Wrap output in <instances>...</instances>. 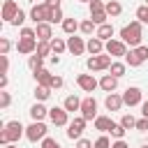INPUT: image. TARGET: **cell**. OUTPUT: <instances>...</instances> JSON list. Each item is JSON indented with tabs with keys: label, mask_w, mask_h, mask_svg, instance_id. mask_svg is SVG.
I'll return each mask as SVG.
<instances>
[{
	"label": "cell",
	"mask_w": 148,
	"mask_h": 148,
	"mask_svg": "<svg viewBox=\"0 0 148 148\" xmlns=\"http://www.w3.org/2000/svg\"><path fill=\"white\" fill-rule=\"evenodd\" d=\"M67 51H69L72 56H81V53L86 51V42H83V37L69 35V37H67Z\"/></svg>",
	"instance_id": "obj_14"
},
{
	"label": "cell",
	"mask_w": 148,
	"mask_h": 148,
	"mask_svg": "<svg viewBox=\"0 0 148 148\" xmlns=\"http://www.w3.org/2000/svg\"><path fill=\"white\" fill-rule=\"evenodd\" d=\"M111 148H130V143H127L125 139H116V141L111 143Z\"/></svg>",
	"instance_id": "obj_48"
},
{
	"label": "cell",
	"mask_w": 148,
	"mask_h": 148,
	"mask_svg": "<svg viewBox=\"0 0 148 148\" xmlns=\"http://www.w3.org/2000/svg\"><path fill=\"white\" fill-rule=\"evenodd\" d=\"M134 130H139V132H148V118H146V116H143V118H139Z\"/></svg>",
	"instance_id": "obj_45"
},
{
	"label": "cell",
	"mask_w": 148,
	"mask_h": 148,
	"mask_svg": "<svg viewBox=\"0 0 148 148\" xmlns=\"http://www.w3.org/2000/svg\"><path fill=\"white\" fill-rule=\"evenodd\" d=\"M49 97H51V88L37 83V86H35V99H37V102H46Z\"/></svg>",
	"instance_id": "obj_28"
},
{
	"label": "cell",
	"mask_w": 148,
	"mask_h": 148,
	"mask_svg": "<svg viewBox=\"0 0 148 148\" xmlns=\"http://www.w3.org/2000/svg\"><path fill=\"white\" fill-rule=\"evenodd\" d=\"M2 58V74H7V69H9V58L7 56H0Z\"/></svg>",
	"instance_id": "obj_50"
},
{
	"label": "cell",
	"mask_w": 148,
	"mask_h": 148,
	"mask_svg": "<svg viewBox=\"0 0 148 148\" xmlns=\"http://www.w3.org/2000/svg\"><path fill=\"white\" fill-rule=\"evenodd\" d=\"M49 120L56 127H65V125H69V111L65 106H53V109H49Z\"/></svg>",
	"instance_id": "obj_6"
},
{
	"label": "cell",
	"mask_w": 148,
	"mask_h": 148,
	"mask_svg": "<svg viewBox=\"0 0 148 148\" xmlns=\"http://www.w3.org/2000/svg\"><path fill=\"white\" fill-rule=\"evenodd\" d=\"M32 76H35V81H37L39 86H49V88H51V79H53V74H51L46 67L35 69V72H32ZM51 90H53V88H51Z\"/></svg>",
	"instance_id": "obj_20"
},
{
	"label": "cell",
	"mask_w": 148,
	"mask_h": 148,
	"mask_svg": "<svg viewBox=\"0 0 148 148\" xmlns=\"http://www.w3.org/2000/svg\"><path fill=\"white\" fill-rule=\"evenodd\" d=\"M23 23H25V12H23V9H18V14H16L14 18H12V25H16V28H21Z\"/></svg>",
	"instance_id": "obj_41"
},
{
	"label": "cell",
	"mask_w": 148,
	"mask_h": 148,
	"mask_svg": "<svg viewBox=\"0 0 148 148\" xmlns=\"http://www.w3.org/2000/svg\"><path fill=\"white\" fill-rule=\"evenodd\" d=\"M28 113H30V118H32V120H44V118L49 116V109H46L42 102H37V104H32V106H30V111H28Z\"/></svg>",
	"instance_id": "obj_21"
},
{
	"label": "cell",
	"mask_w": 148,
	"mask_h": 148,
	"mask_svg": "<svg viewBox=\"0 0 148 148\" xmlns=\"http://www.w3.org/2000/svg\"><path fill=\"white\" fill-rule=\"evenodd\" d=\"M120 125H123L125 130H134V127H136V118H134L132 113H123V118H120Z\"/></svg>",
	"instance_id": "obj_34"
},
{
	"label": "cell",
	"mask_w": 148,
	"mask_h": 148,
	"mask_svg": "<svg viewBox=\"0 0 148 148\" xmlns=\"http://www.w3.org/2000/svg\"><path fill=\"white\" fill-rule=\"evenodd\" d=\"M62 106H65L69 113H74V111H81V99H79L76 95H67V97H65V102H62Z\"/></svg>",
	"instance_id": "obj_24"
},
{
	"label": "cell",
	"mask_w": 148,
	"mask_h": 148,
	"mask_svg": "<svg viewBox=\"0 0 148 148\" xmlns=\"http://www.w3.org/2000/svg\"><path fill=\"white\" fill-rule=\"evenodd\" d=\"M18 39H37V30L35 28H21L18 30Z\"/></svg>",
	"instance_id": "obj_36"
},
{
	"label": "cell",
	"mask_w": 148,
	"mask_h": 148,
	"mask_svg": "<svg viewBox=\"0 0 148 148\" xmlns=\"http://www.w3.org/2000/svg\"><path fill=\"white\" fill-rule=\"evenodd\" d=\"M111 143H113V141H111L106 134H102V136L95 139V148H111Z\"/></svg>",
	"instance_id": "obj_39"
},
{
	"label": "cell",
	"mask_w": 148,
	"mask_h": 148,
	"mask_svg": "<svg viewBox=\"0 0 148 148\" xmlns=\"http://www.w3.org/2000/svg\"><path fill=\"white\" fill-rule=\"evenodd\" d=\"M76 83H79V88H81L83 92H92L95 88H99V81H97L92 74H79V76H76Z\"/></svg>",
	"instance_id": "obj_12"
},
{
	"label": "cell",
	"mask_w": 148,
	"mask_h": 148,
	"mask_svg": "<svg viewBox=\"0 0 148 148\" xmlns=\"http://www.w3.org/2000/svg\"><path fill=\"white\" fill-rule=\"evenodd\" d=\"M83 35H88V37H92L95 32H97V23L92 21V18H86V21H81V28H79Z\"/></svg>",
	"instance_id": "obj_27"
},
{
	"label": "cell",
	"mask_w": 148,
	"mask_h": 148,
	"mask_svg": "<svg viewBox=\"0 0 148 148\" xmlns=\"http://www.w3.org/2000/svg\"><path fill=\"white\" fill-rule=\"evenodd\" d=\"M146 60H148V46H143V44L130 49L127 56H125V62H127L130 67H139V65H143Z\"/></svg>",
	"instance_id": "obj_4"
},
{
	"label": "cell",
	"mask_w": 148,
	"mask_h": 148,
	"mask_svg": "<svg viewBox=\"0 0 148 148\" xmlns=\"http://www.w3.org/2000/svg\"><path fill=\"white\" fill-rule=\"evenodd\" d=\"M146 5H148V0H146Z\"/></svg>",
	"instance_id": "obj_57"
},
{
	"label": "cell",
	"mask_w": 148,
	"mask_h": 148,
	"mask_svg": "<svg viewBox=\"0 0 148 148\" xmlns=\"http://www.w3.org/2000/svg\"><path fill=\"white\" fill-rule=\"evenodd\" d=\"M81 2H92V0H81Z\"/></svg>",
	"instance_id": "obj_56"
},
{
	"label": "cell",
	"mask_w": 148,
	"mask_h": 148,
	"mask_svg": "<svg viewBox=\"0 0 148 148\" xmlns=\"http://www.w3.org/2000/svg\"><path fill=\"white\" fill-rule=\"evenodd\" d=\"M104 5H106V2H102V0H92V2H88L90 14H92V12H104Z\"/></svg>",
	"instance_id": "obj_43"
},
{
	"label": "cell",
	"mask_w": 148,
	"mask_h": 148,
	"mask_svg": "<svg viewBox=\"0 0 148 148\" xmlns=\"http://www.w3.org/2000/svg\"><path fill=\"white\" fill-rule=\"evenodd\" d=\"M21 136H25V127L21 125V120H9L5 125V130H0V146L16 143Z\"/></svg>",
	"instance_id": "obj_2"
},
{
	"label": "cell",
	"mask_w": 148,
	"mask_h": 148,
	"mask_svg": "<svg viewBox=\"0 0 148 148\" xmlns=\"http://www.w3.org/2000/svg\"><path fill=\"white\" fill-rule=\"evenodd\" d=\"M86 118L83 116H74L72 120H69V125H67V136L69 139H81V134H83V130H86Z\"/></svg>",
	"instance_id": "obj_9"
},
{
	"label": "cell",
	"mask_w": 148,
	"mask_h": 148,
	"mask_svg": "<svg viewBox=\"0 0 148 148\" xmlns=\"http://www.w3.org/2000/svg\"><path fill=\"white\" fill-rule=\"evenodd\" d=\"M125 69H127V62H111V67H109V74H113V76H125Z\"/></svg>",
	"instance_id": "obj_29"
},
{
	"label": "cell",
	"mask_w": 148,
	"mask_h": 148,
	"mask_svg": "<svg viewBox=\"0 0 148 148\" xmlns=\"http://www.w3.org/2000/svg\"><path fill=\"white\" fill-rule=\"evenodd\" d=\"M53 23L49 21H42V23H35V30H37V39L39 42H51L53 39Z\"/></svg>",
	"instance_id": "obj_13"
},
{
	"label": "cell",
	"mask_w": 148,
	"mask_h": 148,
	"mask_svg": "<svg viewBox=\"0 0 148 148\" xmlns=\"http://www.w3.org/2000/svg\"><path fill=\"white\" fill-rule=\"evenodd\" d=\"M104 106H106L109 111H120V109L125 106L123 95H118V92H106V97H104Z\"/></svg>",
	"instance_id": "obj_15"
},
{
	"label": "cell",
	"mask_w": 148,
	"mask_h": 148,
	"mask_svg": "<svg viewBox=\"0 0 148 148\" xmlns=\"http://www.w3.org/2000/svg\"><path fill=\"white\" fill-rule=\"evenodd\" d=\"M28 67L35 72V69H42L44 67V58L42 56H37V53H32V56H28Z\"/></svg>",
	"instance_id": "obj_32"
},
{
	"label": "cell",
	"mask_w": 148,
	"mask_h": 148,
	"mask_svg": "<svg viewBox=\"0 0 148 148\" xmlns=\"http://www.w3.org/2000/svg\"><path fill=\"white\" fill-rule=\"evenodd\" d=\"M25 139L32 141V143L46 139V125H44V120H32V123L25 127Z\"/></svg>",
	"instance_id": "obj_5"
},
{
	"label": "cell",
	"mask_w": 148,
	"mask_h": 148,
	"mask_svg": "<svg viewBox=\"0 0 148 148\" xmlns=\"http://www.w3.org/2000/svg\"><path fill=\"white\" fill-rule=\"evenodd\" d=\"M60 25H62V30H65V35H76V30L81 28V23H79L76 18H65V21H62Z\"/></svg>",
	"instance_id": "obj_25"
},
{
	"label": "cell",
	"mask_w": 148,
	"mask_h": 148,
	"mask_svg": "<svg viewBox=\"0 0 148 148\" xmlns=\"http://www.w3.org/2000/svg\"><path fill=\"white\" fill-rule=\"evenodd\" d=\"M2 148H18L16 143H7V146H2Z\"/></svg>",
	"instance_id": "obj_54"
},
{
	"label": "cell",
	"mask_w": 148,
	"mask_h": 148,
	"mask_svg": "<svg viewBox=\"0 0 148 148\" xmlns=\"http://www.w3.org/2000/svg\"><path fill=\"white\" fill-rule=\"evenodd\" d=\"M113 56H109L106 51L104 53H99V56H90L88 60H86V67H88V72H102V69H109L111 67V60Z\"/></svg>",
	"instance_id": "obj_3"
},
{
	"label": "cell",
	"mask_w": 148,
	"mask_h": 148,
	"mask_svg": "<svg viewBox=\"0 0 148 148\" xmlns=\"http://www.w3.org/2000/svg\"><path fill=\"white\" fill-rule=\"evenodd\" d=\"M9 104H12V95L7 90H0V109H9Z\"/></svg>",
	"instance_id": "obj_40"
},
{
	"label": "cell",
	"mask_w": 148,
	"mask_h": 148,
	"mask_svg": "<svg viewBox=\"0 0 148 148\" xmlns=\"http://www.w3.org/2000/svg\"><path fill=\"white\" fill-rule=\"evenodd\" d=\"M99 39H104V42H109V39H113V25L111 23H102V25H97V32H95Z\"/></svg>",
	"instance_id": "obj_23"
},
{
	"label": "cell",
	"mask_w": 148,
	"mask_h": 148,
	"mask_svg": "<svg viewBox=\"0 0 148 148\" xmlns=\"http://www.w3.org/2000/svg\"><path fill=\"white\" fill-rule=\"evenodd\" d=\"M120 39H123L130 49L139 46L141 39H143V23H141L139 18H134V21H130L127 25H123V30H120Z\"/></svg>",
	"instance_id": "obj_1"
},
{
	"label": "cell",
	"mask_w": 148,
	"mask_h": 148,
	"mask_svg": "<svg viewBox=\"0 0 148 148\" xmlns=\"http://www.w3.org/2000/svg\"><path fill=\"white\" fill-rule=\"evenodd\" d=\"M42 148H60V143H58L56 139L46 136V139H42Z\"/></svg>",
	"instance_id": "obj_44"
},
{
	"label": "cell",
	"mask_w": 148,
	"mask_h": 148,
	"mask_svg": "<svg viewBox=\"0 0 148 148\" xmlns=\"http://www.w3.org/2000/svg\"><path fill=\"white\" fill-rule=\"evenodd\" d=\"M139 148H148V143H141V146H139Z\"/></svg>",
	"instance_id": "obj_55"
},
{
	"label": "cell",
	"mask_w": 148,
	"mask_h": 148,
	"mask_svg": "<svg viewBox=\"0 0 148 148\" xmlns=\"http://www.w3.org/2000/svg\"><path fill=\"white\" fill-rule=\"evenodd\" d=\"M92 123H95V130H99V132H109V130L113 127V120H111V116H97Z\"/></svg>",
	"instance_id": "obj_22"
},
{
	"label": "cell",
	"mask_w": 148,
	"mask_h": 148,
	"mask_svg": "<svg viewBox=\"0 0 148 148\" xmlns=\"http://www.w3.org/2000/svg\"><path fill=\"white\" fill-rule=\"evenodd\" d=\"M7 83H9L7 74H0V90H7Z\"/></svg>",
	"instance_id": "obj_49"
},
{
	"label": "cell",
	"mask_w": 148,
	"mask_h": 148,
	"mask_svg": "<svg viewBox=\"0 0 148 148\" xmlns=\"http://www.w3.org/2000/svg\"><path fill=\"white\" fill-rule=\"evenodd\" d=\"M18 5L14 2V0H5V5H2V21H7V23H12V18L18 14Z\"/></svg>",
	"instance_id": "obj_18"
},
{
	"label": "cell",
	"mask_w": 148,
	"mask_h": 148,
	"mask_svg": "<svg viewBox=\"0 0 148 148\" xmlns=\"http://www.w3.org/2000/svg\"><path fill=\"white\" fill-rule=\"evenodd\" d=\"M9 49H12V42H9L7 37H0V56H7Z\"/></svg>",
	"instance_id": "obj_42"
},
{
	"label": "cell",
	"mask_w": 148,
	"mask_h": 148,
	"mask_svg": "<svg viewBox=\"0 0 148 148\" xmlns=\"http://www.w3.org/2000/svg\"><path fill=\"white\" fill-rule=\"evenodd\" d=\"M37 42H39V39H18V42H16V51H18L21 56H32V53L37 51Z\"/></svg>",
	"instance_id": "obj_16"
},
{
	"label": "cell",
	"mask_w": 148,
	"mask_h": 148,
	"mask_svg": "<svg viewBox=\"0 0 148 148\" xmlns=\"http://www.w3.org/2000/svg\"><path fill=\"white\" fill-rule=\"evenodd\" d=\"M51 49H53V53H58V56H60V53H65V51H67V42H65V39H60V37H53V39H51Z\"/></svg>",
	"instance_id": "obj_30"
},
{
	"label": "cell",
	"mask_w": 148,
	"mask_h": 148,
	"mask_svg": "<svg viewBox=\"0 0 148 148\" xmlns=\"http://www.w3.org/2000/svg\"><path fill=\"white\" fill-rule=\"evenodd\" d=\"M81 116L86 120H95L97 118V99L95 97H83L81 99Z\"/></svg>",
	"instance_id": "obj_11"
},
{
	"label": "cell",
	"mask_w": 148,
	"mask_h": 148,
	"mask_svg": "<svg viewBox=\"0 0 148 148\" xmlns=\"http://www.w3.org/2000/svg\"><path fill=\"white\" fill-rule=\"evenodd\" d=\"M90 18H92L97 25H102V23H109V21H106V18H109L106 9H104V12H92V14H90Z\"/></svg>",
	"instance_id": "obj_37"
},
{
	"label": "cell",
	"mask_w": 148,
	"mask_h": 148,
	"mask_svg": "<svg viewBox=\"0 0 148 148\" xmlns=\"http://www.w3.org/2000/svg\"><path fill=\"white\" fill-rule=\"evenodd\" d=\"M104 39H99L97 35H92L88 42H86V51L90 53V56H99V53H104Z\"/></svg>",
	"instance_id": "obj_17"
},
{
	"label": "cell",
	"mask_w": 148,
	"mask_h": 148,
	"mask_svg": "<svg viewBox=\"0 0 148 148\" xmlns=\"http://www.w3.org/2000/svg\"><path fill=\"white\" fill-rule=\"evenodd\" d=\"M42 2H44V0H42Z\"/></svg>",
	"instance_id": "obj_58"
},
{
	"label": "cell",
	"mask_w": 148,
	"mask_h": 148,
	"mask_svg": "<svg viewBox=\"0 0 148 148\" xmlns=\"http://www.w3.org/2000/svg\"><path fill=\"white\" fill-rule=\"evenodd\" d=\"M104 51L109 53V56H113V58H125L127 56V44L123 42V39H109L106 44H104Z\"/></svg>",
	"instance_id": "obj_7"
},
{
	"label": "cell",
	"mask_w": 148,
	"mask_h": 148,
	"mask_svg": "<svg viewBox=\"0 0 148 148\" xmlns=\"http://www.w3.org/2000/svg\"><path fill=\"white\" fill-rule=\"evenodd\" d=\"M65 16H62V9L60 7H51V14H49V23H62Z\"/></svg>",
	"instance_id": "obj_33"
},
{
	"label": "cell",
	"mask_w": 148,
	"mask_h": 148,
	"mask_svg": "<svg viewBox=\"0 0 148 148\" xmlns=\"http://www.w3.org/2000/svg\"><path fill=\"white\" fill-rule=\"evenodd\" d=\"M99 88H102L104 92H116V88H118V76L104 74V76L99 79Z\"/></svg>",
	"instance_id": "obj_19"
},
{
	"label": "cell",
	"mask_w": 148,
	"mask_h": 148,
	"mask_svg": "<svg viewBox=\"0 0 148 148\" xmlns=\"http://www.w3.org/2000/svg\"><path fill=\"white\" fill-rule=\"evenodd\" d=\"M62 83H65V81H62V76L53 74V79H51V88H53V90H58V88H62Z\"/></svg>",
	"instance_id": "obj_47"
},
{
	"label": "cell",
	"mask_w": 148,
	"mask_h": 148,
	"mask_svg": "<svg viewBox=\"0 0 148 148\" xmlns=\"http://www.w3.org/2000/svg\"><path fill=\"white\" fill-rule=\"evenodd\" d=\"M141 113L148 118V99H143V102H141Z\"/></svg>",
	"instance_id": "obj_51"
},
{
	"label": "cell",
	"mask_w": 148,
	"mask_h": 148,
	"mask_svg": "<svg viewBox=\"0 0 148 148\" xmlns=\"http://www.w3.org/2000/svg\"><path fill=\"white\" fill-rule=\"evenodd\" d=\"M123 102H125V106H139V104L143 102V92H141V88L130 86V88L123 92Z\"/></svg>",
	"instance_id": "obj_10"
},
{
	"label": "cell",
	"mask_w": 148,
	"mask_h": 148,
	"mask_svg": "<svg viewBox=\"0 0 148 148\" xmlns=\"http://www.w3.org/2000/svg\"><path fill=\"white\" fill-rule=\"evenodd\" d=\"M125 132H127V130H125L120 123H113V127L109 130V134H111L113 139H125Z\"/></svg>",
	"instance_id": "obj_35"
},
{
	"label": "cell",
	"mask_w": 148,
	"mask_h": 148,
	"mask_svg": "<svg viewBox=\"0 0 148 148\" xmlns=\"http://www.w3.org/2000/svg\"><path fill=\"white\" fill-rule=\"evenodd\" d=\"M49 14H51V7L46 2H37V5H32L28 16H30L32 23H42V21H49Z\"/></svg>",
	"instance_id": "obj_8"
},
{
	"label": "cell",
	"mask_w": 148,
	"mask_h": 148,
	"mask_svg": "<svg viewBox=\"0 0 148 148\" xmlns=\"http://www.w3.org/2000/svg\"><path fill=\"white\" fill-rule=\"evenodd\" d=\"M37 56L46 58V56H53V49H51V42H37Z\"/></svg>",
	"instance_id": "obj_31"
},
{
	"label": "cell",
	"mask_w": 148,
	"mask_h": 148,
	"mask_svg": "<svg viewBox=\"0 0 148 148\" xmlns=\"http://www.w3.org/2000/svg\"><path fill=\"white\" fill-rule=\"evenodd\" d=\"M76 148H95V143L90 141V139H76Z\"/></svg>",
	"instance_id": "obj_46"
},
{
	"label": "cell",
	"mask_w": 148,
	"mask_h": 148,
	"mask_svg": "<svg viewBox=\"0 0 148 148\" xmlns=\"http://www.w3.org/2000/svg\"><path fill=\"white\" fill-rule=\"evenodd\" d=\"M49 7H60V0H44Z\"/></svg>",
	"instance_id": "obj_52"
},
{
	"label": "cell",
	"mask_w": 148,
	"mask_h": 148,
	"mask_svg": "<svg viewBox=\"0 0 148 148\" xmlns=\"http://www.w3.org/2000/svg\"><path fill=\"white\" fill-rule=\"evenodd\" d=\"M58 62H60V56L53 53V56H51V65H58Z\"/></svg>",
	"instance_id": "obj_53"
},
{
	"label": "cell",
	"mask_w": 148,
	"mask_h": 148,
	"mask_svg": "<svg viewBox=\"0 0 148 148\" xmlns=\"http://www.w3.org/2000/svg\"><path fill=\"white\" fill-rule=\"evenodd\" d=\"M104 9H106V14H109V16H120V12H123V5H120L118 0H106Z\"/></svg>",
	"instance_id": "obj_26"
},
{
	"label": "cell",
	"mask_w": 148,
	"mask_h": 148,
	"mask_svg": "<svg viewBox=\"0 0 148 148\" xmlns=\"http://www.w3.org/2000/svg\"><path fill=\"white\" fill-rule=\"evenodd\" d=\"M136 18H139L143 25H148V5H141V7H136Z\"/></svg>",
	"instance_id": "obj_38"
}]
</instances>
